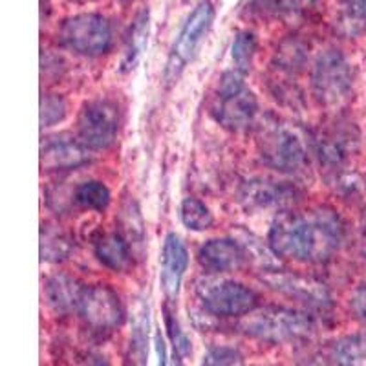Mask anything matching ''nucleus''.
I'll return each mask as SVG.
<instances>
[{"label":"nucleus","instance_id":"f257e3e1","mask_svg":"<svg viewBox=\"0 0 366 366\" xmlns=\"http://www.w3.org/2000/svg\"><path fill=\"white\" fill-rule=\"evenodd\" d=\"M345 240V224L330 207L310 211H282L267 234L273 254L306 264L326 262Z\"/></svg>","mask_w":366,"mask_h":366},{"label":"nucleus","instance_id":"f03ea898","mask_svg":"<svg viewBox=\"0 0 366 366\" xmlns=\"http://www.w3.org/2000/svg\"><path fill=\"white\" fill-rule=\"evenodd\" d=\"M242 333L271 345L297 342L312 337L315 333V320L306 312L284 306L257 308L238 322Z\"/></svg>","mask_w":366,"mask_h":366},{"label":"nucleus","instance_id":"7ed1b4c3","mask_svg":"<svg viewBox=\"0 0 366 366\" xmlns=\"http://www.w3.org/2000/svg\"><path fill=\"white\" fill-rule=\"evenodd\" d=\"M257 149L264 165L279 172H297L308 163V143L286 121L267 117L257 121Z\"/></svg>","mask_w":366,"mask_h":366},{"label":"nucleus","instance_id":"20e7f679","mask_svg":"<svg viewBox=\"0 0 366 366\" xmlns=\"http://www.w3.org/2000/svg\"><path fill=\"white\" fill-rule=\"evenodd\" d=\"M211 112L214 119L231 132H246L257 125V97L244 83V75L237 70L225 71L222 75Z\"/></svg>","mask_w":366,"mask_h":366},{"label":"nucleus","instance_id":"39448f33","mask_svg":"<svg viewBox=\"0 0 366 366\" xmlns=\"http://www.w3.org/2000/svg\"><path fill=\"white\" fill-rule=\"evenodd\" d=\"M312 92L322 107H341L354 92V70L339 50H326L312 70Z\"/></svg>","mask_w":366,"mask_h":366},{"label":"nucleus","instance_id":"423d86ee","mask_svg":"<svg viewBox=\"0 0 366 366\" xmlns=\"http://www.w3.org/2000/svg\"><path fill=\"white\" fill-rule=\"evenodd\" d=\"M196 293L209 315L242 319L258 308V297L251 287L237 280L204 277L196 284Z\"/></svg>","mask_w":366,"mask_h":366},{"label":"nucleus","instance_id":"0eeeda50","mask_svg":"<svg viewBox=\"0 0 366 366\" xmlns=\"http://www.w3.org/2000/svg\"><path fill=\"white\" fill-rule=\"evenodd\" d=\"M59 41L64 48L84 57H99L112 46V26L99 13H79L64 19L59 28Z\"/></svg>","mask_w":366,"mask_h":366},{"label":"nucleus","instance_id":"6e6552de","mask_svg":"<svg viewBox=\"0 0 366 366\" xmlns=\"http://www.w3.org/2000/svg\"><path fill=\"white\" fill-rule=\"evenodd\" d=\"M212 21H214V6L211 0H200L187 17V21L183 22L178 37L172 44L165 68L167 79H176L183 68L187 66V63L194 57L202 41L211 29Z\"/></svg>","mask_w":366,"mask_h":366},{"label":"nucleus","instance_id":"1a4fd4ad","mask_svg":"<svg viewBox=\"0 0 366 366\" xmlns=\"http://www.w3.org/2000/svg\"><path fill=\"white\" fill-rule=\"evenodd\" d=\"M119 130V109L109 99L83 104L77 117V139L90 150L109 149Z\"/></svg>","mask_w":366,"mask_h":366},{"label":"nucleus","instance_id":"9d476101","mask_svg":"<svg viewBox=\"0 0 366 366\" xmlns=\"http://www.w3.org/2000/svg\"><path fill=\"white\" fill-rule=\"evenodd\" d=\"M83 325L97 333H110L119 328L125 319V310L119 295L107 284H96L83 290L77 306Z\"/></svg>","mask_w":366,"mask_h":366},{"label":"nucleus","instance_id":"9b49d317","mask_svg":"<svg viewBox=\"0 0 366 366\" xmlns=\"http://www.w3.org/2000/svg\"><path fill=\"white\" fill-rule=\"evenodd\" d=\"M359 143V134L354 123L335 119L320 127L313 137V147L320 163L328 169L337 171L348 162L355 152Z\"/></svg>","mask_w":366,"mask_h":366},{"label":"nucleus","instance_id":"f8f14e48","mask_svg":"<svg viewBox=\"0 0 366 366\" xmlns=\"http://www.w3.org/2000/svg\"><path fill=\"white\" fill-rule=\"evenodd\" d=\"M260 279L274 292L282 293V295L290 297L304 306H310V308L325 310L332 304L328 287L313 277L286 273V271H266Z\"/></svg>","mask_w":366,"mask_h":366},{"label":"nucleus","instance_id":"ddd939ff","mask_svg":"<svg viewBox=\"0 0 366 366\" xmlns=\"http://www.w3.org/2000/svg\"><path fill=\"white\" fill-rule=\"evenodd\" d=\"M90 162V149L77 137L55 136L46 139L41 149V167L46 172L74 171Z\"/></svg>","mask_w":366,"mask_h":366},{"label":"nucleus","instance_id":"4468645a","mask_svg":"<svg viewBox=\"0 0 366 366\" xmlns=\"http://www.w3.org/2000/svg\"><path fill=\"white\" fill-rule=\"evenodd\" d=\"M242 202L249 209H286L295 202V187L277 179L254 178L244 183Z\"/></svg>","mask_w":366,"mask_h":366},{"label":"nucleus","instance_id":"2eb2a0df","mask_svg":"<svg viewBox=\"0 0 366 366\" xmlns=\"http://www.w3.org/2000/svg\"><path fill=\"white\" fill-rule=\"evenodd\" d=\"M246 258V249L233 238H212L198 249L200 266L214 274L240 269Z\"/></svg>","mask_w":366,"mask_h":366},{"label":"nucleus","instance_id":"dca6fc26","mask_svg":"<svg viewBox=\"0 0 366 366\" xmlns=\"http://www.w3.org/2000/svg\"><path fill=\"white\" fill-rule=\"evenodd\" d=\"M187 264L189 253L185 244L182 242V238L176 233L167 234L162 251V274H159V282H162L163 292H165L169 300L178 295L183 274L187 271Z\"/></svg>","mask_w":366,"mask_h":366},{"label":"nucleus","instance_id":"f3484780","mask_svg":"<svg viewBox=\"0 0 366 366\" xmlns=\"http://www.w3.org/2000/svg\"><path fill=\"white\" fill-rule=\"evenodd\" d=\"M94 253L104 267H109L116 273L129 269L134 257L129 242L123 238L121 233L99 234L94 242Z\"/></svg>","mask_w":366,"mask_h":366},{"label":"nucleus","instance_id":"a211bd4d","mask_svg":"<svg viewBox=\"0 0 366 366\" xmlns=\"http://www.w3.org/2000/svg\"><path fill=\"white\" fill-rule=\"evenodd\" d=\"M46 299L54 306L55 312L70 313L77 312L84 287L68 274H54L46 280Z\"/></svg>","mask_w":366,"mask_h":366},{"label":"nucleus","instance_id":"6ab92c4d","mask_svg":"<svg viewBox=\"0 0 366 366\" xmlns=\"http://www.w3.org/2000/svg\"><path fill=\"white\" fill-rule=\"evenodd\" d=\"M74 251V240L57 225L42 224L41 258L42 262H63Z\"/></svg>","mask_w":366,"mask_h":366},{"label":"nucleus","instance_id":"aec40b11","mask_svg":"<svg viewBox=\"0 0 366 366\" xmlns=\"http://www.w3.org/2000/svg\"><path fill=\"white\" fill-rule=\"evenodd\" d=\"M335 366H366V335H346L332 345Z\"/></svg>","mask_w":366,"mask_h":366},{"label":"nucleus","instance_id":"412c9836","mask_svg":"<svg viewBox=\"0 0 366 366\" xmlns=\"http://www.w3.org/2000/svg\"><path fill=\"white\" fill-rule=\"evenodd\" d=\"M71 200L88 211H104L110 205V189L99 179H88L74 189Z\"/></svg>","mask_w":366,"mask_h":366},{"label":"nucleus","instance_id":"4be33fe9","mask_svg":"<svg viewBox=\"0 0 366 366\" xmlns=\"http://www.w3.org/2000/svg\"><path fill=\"white\" fill-rule=\"evenodd\" d=\"M147 345H149V308L142 306L130 335L127 366H147Z\"/></svg>","mask_w":366,"mask_h":366},{"label":"nucleus","instance_id":"5701e85b","mask_svg":"<svg viewBox=\"0 0 366 366\" xmlns=\"http://www.w3.org/2000/svg\"><path fill=\"white\" fill-rule=\"evenodd\" d=\"M149 9H143L136 15L132 22V28H130L129 35V46H127L125 59H123V70H130L134 68L136 61L139 59V55L143 54L147 46V39H149Z\"/></svg>","mask_w":366,"mask_h":366},{"label":"nucleus","instance_id":"b1692460","mask_svg":"<svg viewBox=\"0 0 366 366\" xmlns=\"http://www.w3.org/2000/svg\"><path fill=\"white\" fill-rule=\"evenodd\" d=\"M306 59H308V48L297 37H290L280 42V46L277 48V55H274L277 68L286 74H297L302 70Z\"/></svg>","mask_w":366,"mask_h":366},{"label":"nucleus","instance_id":"393cba45","mask_svg":"<svg viewBox=\"0 0 366 366\" xmlns=\"http://www.w3.org/2000/svg\"><path fill=\"white\" fill-rule=\"evenodd\" d=\"M179 218H182V224L191 231H205L214 222L211 209L192 196L185 198L179 205Z\"/></svg>","mask_w":366,"mask_h":366},{"label":"nucleus","instance_id":"a878e982","mask_svg":"<svg viewBox=\"0 0 366 366\" xmlns=\"http://www.w3.org/2000/svg\"><path fill=\"white\" fill-rule=\"evenodd\" d=\"M257 48L258 42L254 34H251V31H238L233 41V46H231V57H233L234 70L238 74H249L251 66H253V59L257 55Z\"/></svg>","mask_w":366,"mask_h":366},{"label":"nucleus","instance_id":"bb28decb","mask_svg":"<svg viewBox=\"0 0 366 366\" xmlns=\"http://www.w3.org/2000/svg\"><path fill=\"white\" fill-rule=\"evenodd\" d=\"M341 26L342 34L348 37H357L366 31V0H341Z\"/></svg>","mask_w":366,"mask_h":366},{"label":"nucleus","instance_id":"cd10ccee","mask_svg":"<svg viewBox=\"0 0 366 366\" xmlns=\"http://www.w3.org/2000/svg\"><path fill=\"white\" fill-rule=\"evenodd\" d=\"M68 104L59 94H42L41 99V125L42 129L54 127L66 117Z\"/></svg>","mask_w":366,"mask_h":366},{"label":"nucleus","instance_id":"c85d7f7f","mask_svg":"<svg viewBox=\"0 0 366 366\" xmlns=\"http://www.w3.org/2000/svg\"><path fill=\"white\" fill-rule=\"evenodd\" d=\"M202 366H246V361L237 348L231 346H212L205 352Z\"/></svg>","mask_w":366,"mask_h":366},{"label":"nucleus","instance_id":"c756f323","mask_svg":"<svg viewBox=\"0 0 366 366\" xmlns=\"http://www.w3.org/2000/svg\"><path fill=\"white\" fill-rule=\"evenodd\" d=\"M163 313H165V315H163L165 317V328L167 332H169V337H171L172 346H174V352L182 355V357H185V355L191 354V341H189L187 335L182 332V328H179L178 325V319H176L174 313L171 312L169 306L163 308Z\"/></svg>","mask_w":366,"mask_h":366},{"label":"nucleus","instance_id":"7c9ffc66","mask_svg":"<svg viewBox=\"0 0 366 366\" xmlns=\"http://www.w3.org/2000/svg\"><path fill=\"white\" fill-rule=\"evenodd\" d=\"M125 220H123V238L129 242L130 249L134 253V247L143 246V224L142 218H139V212L137 209H132V204L129 205V209H125Z\"/></svg>","mask_w":366,"mask_h":366},{"label":"nucleus","instance_id":"2f4dec72","mask_svg":"<svg viewBox=\"0 0 366 366\" xmlns=\"http://www.w3.org/2000/svg\"><path fill=\"white\" fill-rule=\"evenodd\" d=\"M350 308L357 317V320L366 328V284L359 286L350 297Z\"/></svg>","mask_w":366,"mask_h":366},{"label":"nucleus","instance_id":"473e14b6","mask_svg":"<svg viewBox=\"0 0 366 366\" xmlns=\"http://www.w3.org/2000/svg\"><path fill=\"white\" fill-rule=\"evenodd\" d=\"M154 342H156V352H158V359H159V366H167V361H169V354H167V345L163 341L162 332H156L154 335Z\"/></svg>","mask_w":366,"mask_h":366},{"label":"nucleus","instance_id":"72a5a7b5","mask_svg":"<svg viewBox=\"0 0 366 366\" xmlns=\"http://www.w3.org/2000/svg\"><path fill=\"white\" fill-rule=\"evenodd\" d=\"M81 366H110L103 355H88Z\"/></svg>","mask_w":366,"mask_h":366},{"label":"nucleus","instance_id":"f704fd0d","mask_svg":"<svg viewBox=\"0 0 366 366\" xmlns=\"http://www.w3.org/2000/svg\"><path fill=\"white\" fill-rule=\"evenodd\" d=\"M172 366H183V362H182V355L176 354V352H174V361H172Z\"/></svg>","mask_w":366,"mask_h":366},{"label":"nucleus","instance_id":"c9c22d12","mask_svg":"<svg viewBox=\"0 0 366 366\" xmlns=\"http://www.w3.org/2000/svg\"><path fill=\"white\" fill-rule=\"evenodd\" d=\"M362 254H365L366 258V225L365 229H362Z\"/></svg>","mask_w":366,"mask_h":366},{"label":"nucleus","instance_id":"e433bc0d","mask_svg":"<svg viewBox=\"0 0 366 366\" xmlns=\"http://www.w3.org/2000/svg\"><path fill=\"white\" fill-rule=\"evenodd\" d=\"M75 2H88V0H75Z\"/></svg>","mask_w":366,"mask_h":366},{"label":"nucleus","instance_id":"4c0bfd02","mask_svg":"<svg viewBox=\"0 0 366 366\" xmlns=\"http://www.w3.org/2000/svg\"><path fill=\"white\" fill-rule=\"evenodd\" d=\"M123 2H127V0H123Z\"/></svg>","mask_w":366,"mask_h":366}]
</instances>
